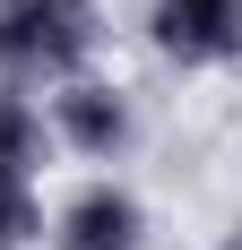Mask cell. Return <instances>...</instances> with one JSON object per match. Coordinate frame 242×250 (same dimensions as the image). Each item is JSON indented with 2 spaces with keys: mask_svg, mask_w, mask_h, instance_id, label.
<instances>
[{
  "mask_svg": "<svg viewBox=\"0 0 242 250\" xmlns=\"http://www.w3.org/2000/svg\"><path fill=\"white\" fill-rule=\"evenodd\" d=\"M35 233V190L26 181H0V250H18Z\"/></svg>",
  "mask_w": 242,
  "mask_h": 250,
  "instance_id": "obj_6",
  "label": "cell"
},
{
  "mask_svg": "<svg viewBox=\"0 0 242 250\" xmlns=\"http://www.w3.org/2000/svg\"><path fill=\"white\" fill-rule=\"evenodd\" d=\"M156 43L173 61H217L242 43V0H156Z\"/></svg>",
  "mask_w": 242,
  "mask_h": 250,
  "instance_id": "obj_2",
  "label": "cell"
},
{
  "mask_svg": "<svg viewBox=\"0 0 242 250\" xmlns=\"http://www.w3.org/2000/svg\"><path fill=\"white\" fill-rule=\"evenodd\" d=\"M52 112H61V138H70V147H87V155H113L121 138H130V104H121L113 86H87V78H78V86H61V95H52Z\"/></svg>",
  "mask_w": 242,
  "mask_h": 250,
  "instance_id": "obj_4",
  "label": "cell"
},
{
  "mask_svg": "<svg viewBox=\"0 0 242 250\" xmlns=\"http://www.w3.org/2000/svg\"><path fill=\"white\" fill-rule=\"evenodd\" d=\"M96 43L87 0H0V69L9 78H70Z\"/></svg>",
  "mask_w": 242,
  "mask_h": 250,
  "instance_id": "obj_1",
  "label": "cell"
},
{
  "mask_svg": "<svg viewBox=\"0 0 242 250\" xmlns=\"http://www.w3.org/2000/svg\"><path fill=\"white\" fill-rule=\"evenodd\" d=\"M147 242V216L130 190H113V181H96V190H78L70 216H61V250H139Z\"/></svg>",
  "mask_w": 242,
  "mask_h": 250,
  "instance_id": "obj_3",
  "label": "cell"
},
{
  "mask_svg": "<svg viewBox=\"0 0 242 250\" xmlns=\"http://www.w3.org/2000/svg\"><path fill=\"white\" fill-rule=\"evenodd\" d=\"M44 155V112L26 95H0V181H26Z\"/></svg>",
  "mask_w": 242,
  "mask_h": 250,
  "instance_id": "obj_5",
  "label": "cell"
}]
</instances>
